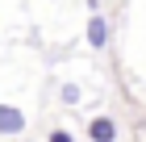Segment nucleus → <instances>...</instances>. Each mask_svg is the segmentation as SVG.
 <instances>
[{
	"label": "nucleus",
	"instance_id": "obj_5",
	"mask_svg": "<svg viewBox=\"0 0 146 142\" xmlns=\"http://www.w3.org/2000/svg\"><path fill=\"white\" fill-rule=\"evenodd\" d=\"M50 142H75V138H71L67 130H50Z\"/></svg>",
	"mask_w": 146,
	"mask_h": 142
},
{
	"label": "nucleus",
	"instance_id": "obj_3",
	"mask_svg": "<svg viewBox=\"0 0 146 142\" xmlns=\"http://www.w3.org/2000/svg\"><path fill=\"white\" fill-rule=\"evenodd\" d=\"M21 125H25V117L13 109V105H4V109H0V130H4V134H21Z\"/></svg>",
	"mask_w": 146,
	"mask_h": 142
},
{
	"label": "nucleus",
	"instance_id": "obj_1",
	"mask_svg": "<svg viewBox=\"0 0 146 142\" xmlns=\"http://www.w3.org/2000/svg\"><path fill=\"white\" fill-rule=\"evenodd\" d=\"M88 138L92 142H117V121L113 117H92L88 121Z\"/></svg>",
	"mask_w": 146,
	"mask_h": 142
},
{
	"label": "nucleus",
	"instance_id": "obj_2",
	"mask_svg": "<svg viewBox=\"0 0 146 142\" xmlns=\"http://www.w3.org/2000/svg\"><path fill=\"white\" fill-rule=\"evenodd\" d=\"M104 42H109V21H104L100 13H92V21H88V46H96V50H100Z\"/></svg>",
	"mask_w": 146,
	"mask_h": 142
},
{
	"label": "nucleus",
	"instance_id": "obj_4",
	"mask_svg": "<svg viewBox=\"0 0 146 142\" xmlns=\"http://www.w3.org/2000/svg\"><path fill=\"white\" fill-rule=\"evenodd\" d=\"M58 96L67 100V105H79V84H63V88H58Z\"/></svg>",
	"mask_w": 146,
	"mask_h": 142
}]
</instances>
